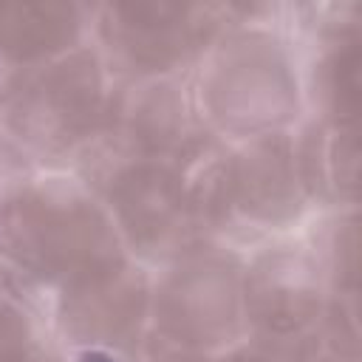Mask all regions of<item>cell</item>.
I'll list each match as a JSON object with an SVG mask.
<instances>
[{
  "label": "cell",
  "instance_id": "obj_6",
  "mask_svg": "<svg viewBox=\"0 0 362 362\" xmlns=\"http://www.w3.org/2000/svg\"><path fill=\"white\" fill-rule=\"evenodd\" d=\"M240 272L243 249L232 243H209L156 269L144 339L189 356H215L240 342Z\"/></svg>",
  "mask_w": 362,
  "mask_h": 362
},
{
  "label": "cell",
  "instance_id": "obj_1",
  "mask_svg": "<svg viewBox=\"0 0 362 362\" xmlns=\"http://www.w3.org/2000/svg\"><path fill=\"white\" fill-rule=\"evenodd\" d=\"M229 141L201 127L175 153L122 164L88 184L133 260L150 272L209 243H229Z\"/></svg>",
  "mask_w": 362,
  "mask_h": 362
},
{
  "label": "cell",
  "instance_id": "obj_3",
  "mask_svg": "<svg viewBox=\"0 0 362 362\" xmlns=\"http://www.w3.org/2000/svg\"><path fill=\"white\" fill-rule=\"evenodd\" d=\"M122 257L105 201L68 170H42L0 206V272L45 303Z\"/></svg>",
  "mask_w": 362,
  "mask_h": 362
},
{
  "label": "cell",
  "instance_id": "obj_17",
  "mask_svg": "<svg viewBox=\"0 0 362 362\" xmlns=\"http://www.w3.org/2000/svg\"><path fill=\"white\" fill-rule=\"evenodd\" d=\"M25 74H28V71L17 68L14 62H8V59L0 54V113H3V107L11 102V96L17 93V88L23 85Z\"/></svg>",
  "mask_w": 362,
  "mask_h": 362
},
{
  "label": "cell",
  "instance_id": "obj_4",
  "mask_svg": "<svg viewBox=\"0 0 362 362\" xmlns=\"http://www.w3.org/2000/svg\"><path fill=\"white\" fill-rule=\"evenodd\" d=\"M110 88L113 76L88 40L31 68L3 107L0 124L42 170H71L102 124Z\"/></svg>",
  "mask_w": 362,
  "mask_h": 362
},
{
  "label": "cell",
  "instance_id": "obj_10",
  "mask_svg": "<svg viewBox=\"0 0 362 362\" xmlns=\"http://www.w3.org/2000/svg\"><path fill=\"white\" fill-rule=\"evenodd\" d=\"M226 206L229 243L238 249L297 232L311 221L314 212L300 181L291 130L229 144Z\"/></svg>",
  "mask_w": 362,
  "mask_h": 362
},
{
  "label": "cell",
  "instance_id": "obj_18",
  "mask_svg": "<svg viewBox=\"0 0 362 362\" xmlns=\"http://www.w3.org/2000/svg\"><path fill=\"white\" fill-rule=\"evenodd\" d=\"M62 362H136V359L116 351H102V348H76V351H65Z\"/></svg>",
  "mask_w": 362,
  "mask_h": 362
},
{
  "label": "cell",
  "instance_id": "obj_2",
  "mask_svg": "<svg viewBox=\"0 0 362 362\" xmlns=\"http://www.w3.org/2000/svg\"><path fill=\"white\" fill-rule=\"evenodd\" d=\"M277 11L243 6V17L189 74L201 124L229 144L294 130L305 116L300 48Z\"/></svg>",
  "mask_w": 362,
  "mask_h": 362
},
{
  "label": "cell",
  "instance_id": "obj_8",
  "mask_svg": "<svg viewBox=\"0 0 362 362\" xmlns=\"http://www.w3.org/2000/svg\"><path fill=\"white\" fill-rule=\"evenodd\" d=\"M240 300L246 337H300L331 303V286L305 226L243 249Z\"/></svg>",
  "mask_w": 362,
  "mask_h": 362
},
{
  "label": "cell",
  "instance_id": "obj_9",
  "mask_svg": "<svg viewBox=\"0 0 362 362\" xmlns=\"http://www.w3.org/2000/svg\"><path fill=\"white\" fill-rule=\"evenodd\" d=\"M153 272L130 255L48 297L51 331L62 351L102 348L139 362L150 325Z\"/></svg>",
  "mask_w": 362,
  "mask_h": 362
},
{
  "label": "cell",
  "instance_id": "obj_15",
  "mask_svg": "<svg viewBox=\"0 0 362 362\" xmlns=\"http://www.w3.org/2000/svg\"><path fill=\"white\" fill-rule=\"evenodd\" d=\"M305 235L317 249L331 297L359 300V215L356 206L311 215Z\"/></svg>",
  "mask_w": 362,
  "mask_h": 362
},
{
  "label": "cell",
  "instance_id": "obj_5",
  "mask_svg": "<svg viewBox=\"0 0 362 362\" xmlns=\"http://www.w3.org/2000/svg\"><path fill=\"white\" fill-rule=\"evenodd\" d=\"M240 17L238 3H93L90 42L113 79L187 76Z\"/></svg>",
  "mask_w": 362,
  "mask_h": 362
},
{
  "label": "cell",
  "instance_id": "obj_16",
  "mask_svg": "<svg viewBox=\"0 0 362 362\" xmlns=\"http://www.w3.org/2000/svg\"><path fill=\"white\" fill-rule=\"evenodd\" d=\"M42 167L3 130L0 124V206L17 195L28 181H34Z\"/></svg>",
  "mask_w": 362,
  "mask_h": 362
},
{
  "label": "cell",
  "instance_id": "obj_14",
  "mask_svg": "<svg viewBox=\"0 0 362 362\" xmlns=\"http://www.w3.org/2000/svg\"><path fill=\"white\" fill-rule=\"evenodd\" d=\"M42 297L0 272V362H62Z\"/></svg>",
  "mask_w": 362,
  "mask_h": 362
},
{
  "label": "cell",
  "instance_id": "obj_13",
  "mask_svg": "<svg viewBox=\"0 0 362 362\" xmlns=\"http://www.w3.org/2000/svg\"><path fill=\"white\" fill-rule=\"evenodd\" d=\"M90 17L93 6L88 3L0 0V54L23 71L40 68L85 45Z\"/></svg>",
  "mask_w": 362,
  "mask_h": 362
},
{
  "label": "cell",
  "instance_id": "obj_7",
  "mask_svg": "<svg viewBox=\"0 0 362 362\" xmlns=\"http://www.w3.org/2000/svg\"><path fill=\"white\" fill-rule=\"evenodd\" d=\"M201 127L189 74L164 79H113L102 124L68 173L93 184L122 164L175 153Z\"/></svg>",
  "mask_w": 362,
  "mask_h": 362
},
{
  "label": "cell",
  "instance_id": "obj_12",
  "mask_svg": "<svg viewBox=\"0 0 362 362\" xmlns=\"http://www.w3.org/2000/svg\"><path fill=\"white\" fill-rule=\"evenodd\" d=\"M294 158L311 212L356 206L359 192V124H337L303 116L291 130Z\"/></svg>",
  "mask_w": 362,
  "mask_h": 362
},
{
  "label": "cell",
  "instance_id": "obj_11",
  "mask_svg": "<svg viewBox=\"0 0 362 362\" xmlns=\"http://www.w3.org/2000/svg\"><path fill=\"white\" fill-rule=\"evenodd\" d=\"M300 48L305 116L359 124L362 110V11L356 3L311 6Z\"/></svg>",
  "mask_w": 362,
  "mask_h": 362
}]
</instances>
